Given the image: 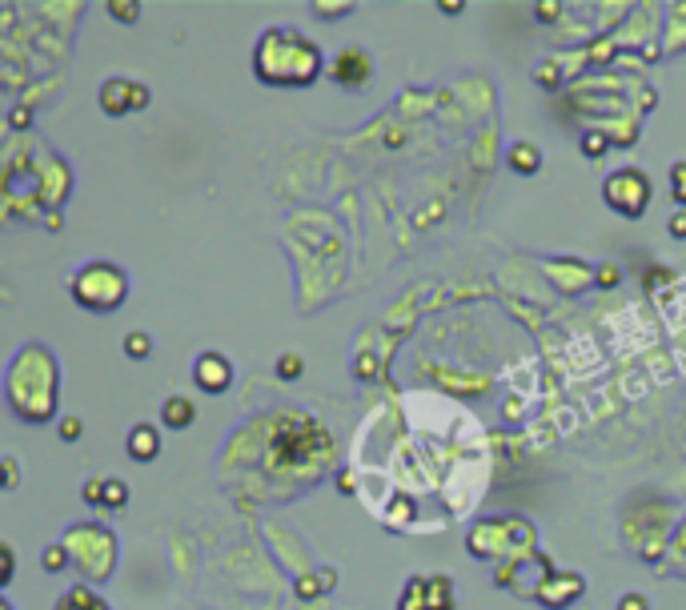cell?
I'll list each match as a JSON object with an SVG mask.
<instances>
[{
  "instance_id": "6da1fadb",
  "label": "cell",
  "mask_w": 686,
  "mask_h": 610,
  "mask_svg": "<svg viewBox=\"0 0 686 610\" xmlns=\"http://www.w3.org/2000/svg\"><path fill=\"white\" fill-rule=\"evenodd\" d=\"M253 73L269 89H309L321 81V73H329V61L301 29L273 25L253 45Z\"/></svg>"
},
{
  "instance_id": "7a4b0ae2",
  "label": "cell",
  "mask_w": 686,
  "mask_h": 610,
  "mask_svg": "<svg viewBox=\"0 0 686 610\" xmlns=\"http://www.w3.org/2000/svg\"><path fill=\"white\" fill-rule=\"evenodd\" d=\"M5 398L21 422H53L57 418V398H61V366L49 346L29 342L17 350L9 378H5Z\"/></svg>"
},
{
  "instance_id": "3957f363",
  "label": "cell",
  "mask_w": 686,
  "mask_h": 610,
  "mask_svg": "<svg viewBox=\"0 0 686 610\" xmlns=\"http://www.w3.org/2000/svg\"><path fill=\"white\" fill-rule=\"evenodd\" d=\"M466 550L474 558H494L502 562H522V558H538V534L526 518L518 514H502V518H482L474 522V530L466 534Z\"/></svg>"
},
{
  "instance_id": "277c9868",
  "label": "cell",
  "mask_w": 686,
  "mask_h": 610,
  "mask_svg": "<svg viewBox=\"0 0 686 610\" xmlns=\"http://www.w3.org/2000/svg\"><path fill=\"white\" fill-rule=\"evenodd\" d=\"M129 289H133V281L117 261H85L69 277V297L85 314H117L129 301Z\"/></svg>"
},
{
  "instance_id": "5b68a950",
  "label": "cell",
  "mask_w": 686,
  "mask_h": 610,
  "mask_svg": "<svg viewBox=\"0 0 686 610\" xmlns=\"http://www.w3.org/2000/svg\"><path fill=\"white\" fill-rule=\"evenodd\" d=\"M69 546V558L73 566H81L89 578L105 582L113 574V562H117V538L105 522H77L69 526V534L61 538Z\"/></svg>"
},
{
  "instance_id": "8992f818",
  "label": "cell",
  "mask_w": 686,
  "mask_h": 610,
  "mask_svg": "<svg viewBox=\"0 0 686 610\" xmlns=\"http://www.w3.org/2000/svg\"><path fill=\"white\" fill-rule=\"evenodd\" d=\"M602 201H606L618 217L638 221V217H646V209H650V201H654V181H650L646 169L622 165V169H614V173L602 177Z\"/></svg>"
},
{
  "instance_id": "52a82bcc",
  "label": "cell",
  "mask_w": 686,
  "mask_h": 610,
  "mask_svg": "<svg viewBox=\"0 0 686 610\" xmlns=\"http://www.w3.org/2000/svg\"><path fill=\"white\" fill-rule=\"evenodd\" d=\"M97 101H101V113H105V117H125V113H145L149 101H153V93H149V85H141V81L109 77V81L101 85Z\"/></svg>"
},
{
  "instance_id": "ba28073f",
  "label": "cell",
  "mask_w": 686,
  "mask_h": 610,
  "mask_svg": "<svg viewBox=\"0 0 686 610\" xmlns=\"http://www.w3.org/2000/svg\"><path fill=\"white\" fill-rule=\"evenodd\" d=\"M329 81L337 89H350V93H362L370 81H374V57L358 45L350 49H341L333 61H329Z\"/></svg>"
},
{
  "instance_id": "9c48e42d",
  "label": "cell",
  "mask_w": 686,
  "mask_h": 610,
  "mask_svg": "<svg viewBox=\"0 0 686 610\" xmlns=\"http://www.w3.org/2000/svg\"><path fill=\"white\" fill-rule=\"evenodd\" d=\"M582 590H586V578H582V574H574V570H554V574H546L530 594H534V602H542L546 610H566L570 602L582 598Z\"/></svg>"
},
{
  "instance_id": "30bf717a",
  "label": "cell",
  "mask_w": 686,
  "mask_h": 610,
  "mask_svg": "<svg viewBox=\"0 0 686 610\" xmlns=\"http://www.w3.org/2000/svg\"><path fill=\"white\" fill-rule=\"evenodd\" d=\"M237 370H233V358L221 354V350H205L193 358V382L201 394H225L233 386Z\"/></svg>"
},
{
  "instance_id": "8fae6325",
  "label": "cell",
  "mask_w": 686,
  "mask_h": 610,
  "mask_svg": "<svg viewBox=\"0 0 686 610\" xmlns=\"http://www.w3.org/2000/svg\"><path fill=\"white\" fill-rule=\"evenodd\" d=\"M125 450H129L133 462H153V458H161V426L137 422V426L129 430V438H125Z\"/></svg>"
},
{
  "instance_id": "7c38bea8",
  "label": "cell",
  "mask_w": 686,
  "mask_h": 610,
  "mask_svg": "<svg viewBox=\"0 0 686 610\" xmlns=\"http://www.w3.org/2000/svg\"><path fill=\"white\" fill-rule=\"evenodd\" d=\"M506 165L514 169V177H538L542 169V149L534 141H514L506 149Z\"/></svg>"
},
{
  "instance_id": "4fadbf2b",
  "label": "cell",
  "mask_w": 686,
  "mask_h": 610,
  "mask_svg": "<svg viewBox=\"0 0 686 610\" xmlns=\"http://www.w3.org/2000/svg\"><path fill=\"white\" fill-rule=\"evenodd\" d=\"M193 422H197V406H193V398L173 394V398H165V402H161V426H165V430H189Z\"/></svg>"
},
{
  "instance_id": "5bb4252c",
  "label": "cell",
  "mask_w": 686,
  "mask_h": 610,
  "mask_svg": "<svg viewBox=\"0 0 686 610\" xmlns=\"http://www.w3.org/2000/svg\"><path fill=\"white\" fill-rule=\"evenodd\" d=\"M333 582H337L333 570H325V574H301V578L293 582V594H297L301 602H309V598H317V594H329Z\"/></svg>"
},
{
  "instance_id": "9a60e30c",
  "label": "cell",
  "mask_w": 686,
  "mask_h": 610,
  "mask_svg": "<svg viewBox=\"0 0 686 610\" xmlns=\"http://www.w3.org/2000/svg\"><path fill=\"white\" fill-rule=\"evenodd\" d=\"M426 586H430V610H454V606H458V598H454V578H450V574H430Z\"/></svg>"
},
{
  "instance_id": "2e32d148",
  "label": "cell",
  "mask_w": 686,
  "mask_h": 610,
  "mask_svg": "<svg viewBox=\"0 0 686 610\" xmlns=\"http://www.w3.org/2000/svg\"><path fill=\"white\" fill-rule=\"evenodd\" d=\"M398 610H430V586H426V578H406V586H402V598H398Z\"/></svg>"
},
{
  "instance_id": "e0dca14e",
  "label": "cell",
  "mask_w": 686,
  "mask_h": 610,
  "mask_svg": "<svg viewBox=\"0 0 686 610\" xmlns=\"http://www.w3.org/2000/svg\"><path fill=\"white\" fill-rule=\"evenodd\" d=\"M610 145H614V141H610V133H606V129H586V133H582V141H578V149H582V157H586V161H602V157L610 153Z\"/></svg>"
},
{
  "instance_id": "ac0fdd59",
  "label": "cell",
  "mask_w": 686,
  "mask_h": 610,
  "mask_svg": "<svg viewBox=\"0 0 686 610\" xmlns=\"http://www.w3.org/2000/svg\"><path fill=\"white\" fill-rule=\"evenodd\" d=\"M57 610H109V606H105L89 586H73V590L57 602Z\"/></svg>"
},
{
  "instance_id": "d6986e66",
  "label": "cell",
  "mask_w": 686,
  "mask_h": 610,
  "mask_svg": "<svg viewBox=\"0 0 686 610\" xmlns=\"http://www.w3.org/2000/svg\"><path fill=\"white\" fill-rule=\"evenodd\" d=\"M354 9H358L354 0H313V5H309V13L317 21H341V17H350Z\"/></svg>"
},
{
  "instance_id": "ffe728a7",
  "label": "cell",
  "mask_w": 686,
  "mask_h": 610,
  "mask_svg": "<svg viewBox=\"0 0 686 610\" xmlns=\"http://www.w3.org/2000/svg\"><path fill=\"white\" fill-rule=\"evenodd\" d=\"M105 13L117 25H137L141 21V0H105Z\"/></svg>"
},
{
  "instance_id": "44dd1931",
  "label": "cell",
  "mask_w": 686,
  "mask_h": 610,
  "mask_svg": "<svg viewBox=\"0 0 686 610\" xmlns=\"http://www.w3.org/2000/svg\"><path fill=\"white\" fill-rule=\"evenodd\" d=\"M129 498H133V490L125 478H105V510H125Z\"/></svg>"
},
{
  "instance_id": "7402d4cb",
  "label": "cell",
  "mask_w": 686,
  "mask_h": 610,
  "mask_svg": "<svg viewBox=\"0 0 686 610\" xmlns=\"http://www.w3.org/2000/svg\"><path fill=\"white\" fill-rule=\"evenodd\" d=\"M153 354V338L145 334V330H133V334H125V358H133V362H145Z\"/></svg>"
},
{
  "instance_id": "603a6c76",
  "label": "cell",
  "mask_w": 686,
  "mask_h": 610,
  "mask_svg": "<svg viewBox=\"0 0 686 610\" xmlns=\"http://www.w3.org/2000/svg\"><path fill=\"white\" fill-rule=\"evenodd\" d=\"M41 566H45L49 574H61L65 566H73V558H69V546H65V542H53V546H45V554H41Z\"/></svg>"
},
{
  "instance_id": "cb8c5ba5",
  "label": "cell",
  "mask_w": 686,
  "mask_h": 610,
  "mask_svg": "<svg viewBox=\"0 0 686 610\" xmlns=\"http://www.w3.org/2000/svg\"><path fill=\"white\" fill-rule=\"evenodd\" d=\"M273 370H277V378H281V382H297V378L305 374V358H301V354H281Z\"/></svg>"
},
{
  "instance_id": "d4e9b609",
  "label": "cell",
  "mask_w": 686,
  "mask_h": 610,
  "mask_svg": "<svg viewBox=\"0 0 686 610\" xmlns=\"http://www.w3.org/2000/svg\"><path fill=\"white\" fill-rule=\"evenodd\" d=\"M670 197H674L678 209H686V161L670 165Z\"/></svg>"
},
{
  "instance_id": "484cf974",
  "label": "cell",
  "mask_w": 686,
  "mask_h": 610,
  "mask_svg": "<svg viewBox=\"0 0 686 610\" xmlns=\"http://www.w3.org/2000/svg\"><path fill=\"white\" fill-rule=\"evenodd\" d=\"M81 434H85V422H81L77 414H65V418L57 422V438H61V442H81Z\"/></svg>"
},
{
  "instance_id": "4316f807",
  "label": "cell",
  "mask_w": 686,
  "mask_h": 610,
  "mask_svg": "<svg viewBox=\"0 0 686 610\" xmlns=\"http://www.w3.org/2000/svg\"><path fill=\"white\" fill-rule=\"evenodd\" d=\"M622 281V269L614 265V261H602L598 269H594V285H602V289H614Z\"/></svg>"
},
{
  "instance_id": "83f0119b",
  "label": "cell",
  "mask_w": 686,
  "mask_h": 610,
  "mask_svg": "<svg viewBox=\"0 0 686 610\" xmlns=\"http://www.w3.org/2000/svg\"><path fill=\"white\" fill-rule=\"evenodd\" d=\"M614 610H650V598L642 590H626V594H618Z\"/></svg>"
},
{
  "instance_id": "f1b7e54d",
  "label": "cell",
  "mask_w": 686,
  "mask_h": 610,
  "mask_svg": "<svg viewBox=\"0 0 686 610\" xmlns=\"http://www.w3.org/2000/svg\"><path fill=\"white\" fill-rule=\"evenodd\" d=\"M81 498H85L89 506H105V478H89V482L81 486Z\"/></svg>"
},
{
  "instance_id": "f546056e",
  "label": "cell",
  "mask_w": 686,
  "mask_h": 610,
  "mask_svg": "<svg viewBox=\"0 0 686 610\" xmlns=\"http://www.w3.org/2000/svg\"><path fill=\"white\" fill-rule=\"evenodd\" d=\"M0 466H5V494H13L21 486V462L13 454H5V462H0Z\"/></svg>"
},
{
  "instance_id": "4dcf8cb0",
  "label": "cell",
  "mask_w": 686,
  "mask_h": 610,
  "mask_svg": "<svg viewBox=\"0 0 686 610\" xmlns=\"http://www.w3.org/2000/svg\"><path fill=\"white\" fill-rule=\"evenodd\" d=\"M666 233H670L674 241H686V209H674V213L666 217Z\"/></svg>"
},
{
  "instance_id": "1f68e13d",
  "label": "cell",
  "mask_w": 686,
  "mask_h": 610,
  "mask_svg": "<svg viewBox=\"0 0 686 610\" xmlns=\"http://www.w3.org/2000/svg\"><path fill=\"white\" fill-rule=\"evenodd\" d=\"M0 554H5V570H0V590H9V582H13V570H17V562H13V542H5V546H0Z\"/></svg>"
},
{
  "instance_id": "d6a6232c",
  "label": "cell",
  "mask_w": 686,
  "mask_h": 610,
  "mask_svg": "<svg viewBox=\"0 0 686 610\" xmlns=\"http://www.w3.org/2000/svg\"><path fill=\"white\" fill-rule=\"evenodd\" d=\"M562 5H534V13H538V21H558L554 13H558Z\"/></svg>"
},
{
  "instance_id": "836d02e7",
  "label": "cell",
  "mask_w": 686,
  "mask_h": 610,
  "mask_svg": "<svg viewBox=\"0 0 686 610\" xmlns=\"http://www.w3.org/2000/svg\"><path fill=\"white\" fill-rule=\"evenodd\" d=\"M29 121H33V117H29V109H13V117H9V125H13V129H25Z\"/></svg>"
},
{
  "instance_id": "e575fe53",
  "label": "cell",
  "mask_w": 686,
  "mask_h": 610,
  "mask_svg": "<svg viewBox=\"0 0 686 610\" xmlns=\"http://www.w3.org/2000/svg\"><path fill=\"white\" fill-rule=\"evenodd\" d=\"M438 9H442V13H462L466 5H462V0H438Z\"/></svg>"
},
{
  "instance_id": "d590c367",
  "label": "cell",
  "mask_w": 686,
  "mask_h": 610,
  "mask_svg": "<svg viewBox=\"0 0 686 610\" xmlns=\"http://www.w3.org/2000/svg\"><path fill=\"white\" fill-rule=\"evenodd\" d=\"M674 546H678V550H682V554H686V526H682V530H678V534H674Z\"/></svg>"
},
{
  "instance_id": "8d00e7d4",
  "label": "cell",
  "mask_w": 686,
  "mask_h": 610,
  "mask_svg": "<svg viewBox=\"0 0 686 610\" xmlns=\"http://www.w3.org/2000/svg\"><path fill=\"white\" fill-rule=\"evenodd\" d=\"M0 610H13V598L9 594H0Z\"/></svg>"
}]
</instances>
